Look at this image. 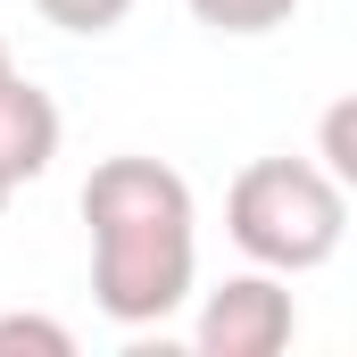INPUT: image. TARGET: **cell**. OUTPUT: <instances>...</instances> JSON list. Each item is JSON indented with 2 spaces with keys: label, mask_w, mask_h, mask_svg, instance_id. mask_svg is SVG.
Here are the masks:
<instances>
[{
  "label": "cell",
  "mask_w": 357,
  "mask_h": 357,
  "mask_svg": "<svg viewBox=\"0 0 357 357\" xmlns=\"http://www.w3.org/2000/svg\"><path fill=\"white\" fill-rule=\"evenodd\" d=\"M299 333V307L282 291V274H225L208 299H199V324H191V349L199 357H274L291 349Z\"/></svg>",
  "instance_id": "cell-3"
},
{
  "label": "cell",
  "mask_w": 357,
  "mask_h": 357,
  "mask_svg": "<svg viewBox=\"0 0 357 357\" xmlns=\"http://www.w3.org/2000/svg\"><path fill=\"white\" fill-rule=\"evenodd\" d=\"M59 133H67V125H59V100L8 67V75H0V183H8V191L42 183L50 158H59Z\"/></svg>",
  "instance_id": "cell-4"
},
{
  "label": "cell",
  "mask_w": 357,
  "mask_h": 357,
  "mask_svg": "<svg viewBox=\"0 0 357 357\" xmlns=\"http://www.w3.org/2000/svg\"><path fill=\"white\" fill-rule=\"evenodd\" d=\"M316 167L341 183V191H357V100H333V108H324V125H316Z\"/></svg>",
  "instance_id": "cell-6"
},
{
  "label": "cell",
  "mask_w": 357,
  "mask_h": 357,
  "mask_svg": "<svg viewBox=\"0 0 357 357\" xmlns=\"http://www.w3.org/2000/svg\"><path fill=\"white\" fill-rule=\"evenodd\" d=\"M0 216H8V183H0Z\"/></svg>",
  "instance_id": "cell-10"
},
{
  "label": "cell",
  "mask_w": 357,
  "mask_h": 357,
  "mask_svg": "<svg viewBox=\"0 0 357 357\" xmlns=\"http://www.w3.org/2000/svg\"><path fill=\"white\" fill-rule=\"evenodd\" d=\"M0 349H42V357H75V333L59 316H0Z\"/></svg>",
  "instance_id": "cell-8"
},
{
  "label": "cell",
  "mask_w": 357,
  "mask_h": 357,
  "mask_svg": "<svg viewBox=\"0 0 357 357\" xmlns=\"http://www.w3.org/2000/svg\"><path fill=\"white\" fill-rule=\"evenodd\" d=\"M59 33H116L125 17H133V0H33Z\"/></svg>",
  "instance_id": "cell-7"
},
{
  "label": "cell",
  "mask_w": 357,
  "mask_h": 357,
  "mask_svg": "<svg viewBox=\"0 0 357 357\" xmlns=\"http://www.w3.org/2000/svg\"><path fill=\"white\" fill-rule=\"evenodd\" d=\"M8 67H17V59H8V33H0V75H8Z\"/></svg>",
  "instance_id": "cell-9"
},
{
  "label": "cell",
  "mask_w": 357,
  "mask_h": 357,
  "mask_svg": "<svg viewBox=\"0 0 357 357\" xmlns=\"http://www.w3.org/2000/svg\"><path fill=\"white\" fill-rule=\"evenodd\" d=\"M84 225H91V299L108 324L142 333L167 324L191 282H199V199L167 158H100L84 183Z\"/></svg>",
  "instance_id": "cell-1"
},
{
  "label": "cell",
  "mask_w": 357,
  "mask_h": 357,
  "mask_svg": "<svg viewBox=\"0 0 357 357\" xmlns=\"http://www.w3.org/2000/svg\"><path fill=\"white\" fill-rule=\"evenodd\" d=\"M208 33H233V42H258V33H274V25H291V8L299 0H183Z\"/></svg>",
  "instance_id": "cell-5"
},
{
  "label": "cell",
  "mask_w": 357,
  "mask_h": 357,
  "mask_svg": "<svg viewBox=\"0 0 357 357\" xmlns=\"http://www.w3.org/2000/svg\"><path fill=\"white\" fill-rule=\"evenodd\" d=\"M225 233L266 274H316L349 241V191L316 158H250L225 191Z\"/></svg>",
  "instance_id": "cell-2"
}]
</instances>
